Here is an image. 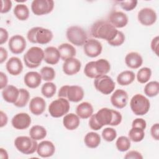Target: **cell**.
<instances>
[{
  "label": "cell",
  "instance_id": "28",
  "mask_svg": "<svg viewBox=\"0 0 159 159\" xmlns=\"http://www.w3.org/2000/svg\"><path fill=\"white\" fill-rule=\"evenodd\" d=\"M58 49L60 54V58L63 61L74 58L76 53L75 48L72 45L68 43H61L58 46Z\"/></svg>",
  "mask_w": 159,
  "mask_h": 159
},
{
  "label": "cell",
  "instance_id": "25",
  "mask_svg": "<svg viewBox=\"0 0 159 159\" xmlns=\"http://www.w3.org/2000/svg\"><path fill=\"white\" fill-rule=\"evenodd\" d=\"M19 89L13 85H8L2 91L4 100L9 103H14L18 99Z\"/></svg>",
  "mask_w": 159,
  "mask_h": 159
},
{
  "label": "cell",
  "instance_id": "46",
  "mask_svg": "<svg viewBox=\"0 0 159 159\" xmlns=\"http://www.w3.org/2000/svg\"><path fill=\"white\" fill-rule=\"evenodd\" d=\"M147 127L146 121L142 118H137L132 121V127H137L145 130Z\"/></svg>",
  "mask_w": 159,
  "mask_h": 159
},
{
  "label": "cell",
  "instance_id": "37",
  "mask_svg": "<svg viewBox=\"0 0 159 159\" xmlns=\"http://www.w3.org/2000/svg\"><path fill=\"white\" fill-rule=\"evenodd\" d=\"M144 130L140 128L132 127L129 132V138L134 142H139L142 141L144 139Z\"/></svg>",
  "mask_w": 159,
  "mask_h": 159
},
{
  "label": "cell",
  "instance_id": "55",
  "mask_svg": "<svg viewBox=\"0 0 159 159\" xmlns=\"http://www.w3.org/2000/svg\"><path fill=\"white\" fill-rule=\"evenodd\" d=\"M0 157L2 159H7L9 158L7 151L3 148H0Z\"/></svg>",
  "mask_w": 159,
  "mask_h": 159
},
{
  "label": "cell",
  "instance_id": "45",
  "mask_svg": "<svg viewBox=\"0 0 159 159\" xmlns=\"http://www.w3.org/2000/svg\"><path fill=\"white\" fill-rule=\"evenodd\" d=\"M89 125L90 128L94 130H98L102 127V126L100 125L98 123V120H96L95 114H92V116L90 117V119L89 120Z\"/></svg>",
  "mask_w": 159,
  "mask_h": 159
},
{
  "label": "cell",
  "instance_id": "1",
  "mask_svg": "<svg viewBox=\"0 0 159 159\" xmlns=\"http://www.w3.org/2000/svg\"><path fill=\"white\" fill-rule=\"evenodd\" d=\"M117 32L118 30L107 20H98L94 23L91 28V34L93 37L107 42L114 39Z\"/></svg>",
  "mask_w": 159,
  "mask_h": 159
},
{
  "label": "cell",
  "instance_id": "17",
  "mask_svg": "<svg viewBox=\"0 0 159 159\" xmlns=\"http://www.w3.org/2000/svg\"><path fill=\"white\" fill-rule=\"evenodd\" d=\"M128 17L122 11H112L109 16V22L116 28H122L128 23Z\"/></svg>",
  "mask_w": 159,
  "mask_h": 159
},
{
  "label": "cell",
  "instance_id": "3",
  "mask_svg": "<svg viewBox=\"0 0 159 159\" xmlns=\"http://www.w3.org/2000/svg\"><path fill=\"white\" fill-rule=\"evenodd\" d=\"M27 38L32 43L44 45L52 40L53 33L50 29L42 27H34L28 31Z\"/></svg>",
  "mask_w": 159,
  "mask_h": 159
},
{
  "label": "cell",
  "instance_id": "34",
  "mask_svg": "<svg viewBox=\"0 0 159 159\" xmlns=\"http://www.w3.org/2000/svg\"><path fill=\"white\" fill-rule=\"evenodd\" d=\"M144 93L150 98L157 96L159 93V83L157 81L148 83L144 87Z\"/></svg>",
  "mask_w": 159,
  "mask_h": 159
},
{
  "label": "cell",
  "instance_id": "49",
  "mask_svg": "<svg viewBox=\"0 0 159 159\" xmlns=\"http://www.w3.org/2000/svg\"><path fill=\"white\" fill-rule=\"evenodd\" d=\"M150 134L152 138L156 140H159V124H154L150 129Z\"/></svg>",
  "mask_w": 159,
  "mask_h": 159
},
{
  "label": "cell",
  "instance_id": "42",
  "mask_svg": "<svg viewBox=\"0 0 159 159\" xmlns=\"http://www.w3.org/2000/svg\"><path fill=\"white\" fill-rule=\"evenodd\" d=\"M116 137L117 132L112 127H106L102 132V137L107 142H112L114 139H116Z\"/></svg>",
  "mask_w": 159,
  "mask_h": 159
},
{
  "label": "cell",
  "instance_id": "26",
  "mask_svg": "<svg viewBox=\"0 0 159 159\" xmlns=\"http://www.w3.org/2000/svg\"><path fill=\"white\" fill-rule=\"evenodd\" d=\"M80 124V117L77 114H75L74 113L66 114L63 119V124L64 127L69 130L76 129L79 127Z\"/></svg>",
  "mask_w": 159,
  "mask_h": 159
},
{
  "label": "cell",
  "instance_id": "23",
  "mask_svg": "<svg viewBox=\"0 0 159 159\" xmlns=\"http://www.w3.org/2000/svg\"><path fill=\"white\" fill-rule=\"evenodd\" d=\"M60 54L58 48L55 47H48L44 50L43 60L48 64L56 65L58 63Z\"/></svg>",
  "mask_w": 159,
  "mask_h": 159
},
{
  "label": "cell",
  "instance_id": "53",
  "mask_svg": "<svg viewBox=\"0 0 159 159\" xmlns=\"http://www.w3.org/2000/svg\"><path fill=\"white\" fill-rule=\"evenodd\" d=\"M8 57V53L6 49L4 47H0V63L2 64L4 61H5Z\"/></svg>",
  "mask_w": 159,
  "mask_h": 159
},
{
  "label": "cell",
  "instance_id": "6",
  "mask_svg": "<svg viewBox=\"0 0 159 159\" xmlns=\"http://www.w3.org/2000/svg\"><path fill=\"white\" fill-rule=\"evenodd\" d=\"M130 106L134 114L136 116H143L148 112L150 103L149 99L144 96L140 94H136L130 99Z\"/></svg>",
  "mask_w": 159,
  "mask_h": 159
},
{
  "label": "cell",
  "instance_id": "50",
  "mask_svg": "<svg viewBox=\"0 0 159 159\" xmlns=\"http://www.w3.org/2000/svg\"><path fill=\"white\" fill-rule=\"evenodd\" d=\"M158 44H159V37L158 36H156L154 37L151 42V49L158 56Z\"/></svg>",
  "mask_w": 159,
  "mask_h": 159
},
{
  "label": "cell",
  "instance_id": "10",
  "mask_svg": "<svg viewBox=\"0 0 159 159\" xmlns=\"http://www.w3.org/2000/svg\"><path fill=\"white\" fill-rule=\"evenodd\" d=\"M94 85L98 91L105 95H107L112 93L116 86L113 80L106 75H102L95 78Z\"/></svg>",
  "mask_w": 159,
  "mask_h": 159
},
{
  "label": "cell",
  "instance_id": "30",
  "mask_svg": "<svg viewBox=\"0 0 159 159\" xmlns=\"http://www.w3.org/2000/svg\"><path fill=\"white\" fill-rule=\"evenodd\" d=\"M84 142L88 148H95L98 147L101 143V137L96 132H89L86 134Z\"/></svg>",
  "mask_w": 159,
  "mask_h": 159
},
{
  "label": "cell",
  "instance_id": "32",
  "mask_svg": "<svg viewBox=\"0 0 159 159\" xmlns=\"http://www.w3.org/2000/svg\"><path fill=\"white\" fill-rule=\"evenodd\" d=\"M14 14L20 20H26L29 17L28 7L24 4H18L14 8Z\"/></svg>",
  "mask_w": 159,
  "mask_h": 159
},
{
  "label": "cell",
  "instance_id": "16",
  "mask_svg": "<svg viewBox=\"0 0 159 159\" xmlns=\"http://www.w3.org/2000/svg\"><path fill=\"white\" fill-rule=\"evenodd\" d=\"M128 94L123 89L116 90L111 97V102L113 106L117 109H122L126 106L128 102Z\"/></svg>",
  "mask_w": 159,
  "mask_h": 159
},
{
  "label": "cell",
  "instance_id": "33",
  "mask_svg": "<svg viewBox=\"0 0 159 159\" xmlns=\"http://www.w3.org/2000/svg\"><path fill=\"white\" fill-rule=\"evenodd\" d=\"M30 137L35 140L43 139L47 135V130L43 126L35 125L32 126L29 130Z\"/></svg>",
  "mask_w": 159,
  "mask_h": 159
},
{
  "label": "cell",
  "instance_id": "12",
  "mask_svg": "<svg viewBox=\"0 0 159 159\" xmlns=\"http://www.w3.org/2000/svg\"><path fill=\"white\" fill-rule=\"evenodd\" d=\"M137 18L141 24L145 26H150L155 23L157 15L155 10L150 7H144L138 12Z\"/></svg>",
  "mask_w": 159,
  "mask_h": 159
},
{
  "label": "cell",
  "instance_id": "35",
  "mask_svg": "<svg viewBox=\"0 0 159 159\" xmlns=\"http://www.w3.org/2000/svg\"><path fill=\"white\" fill-rule=\"evenodd\" d=\"M30 98V94L29 91L24 88L19 89V95L17 100L14 103V105L17 107H25Z\"/></svg>",
  "mask_w": 159,
  "mask_h": 159
},
{
  "label": "cell",
  "instance_id": "38",
  "mask_svg": "<svg viewBox=\"0 0 159 159\" xmlns=\"http://www.w3.org/2000/svg\"><path fill=\"white\" fill-rule=\"evenodd\" d=\"M151 76V69L148 67H143L138 71L137 73V80L140 83L144 84L149 81Z\"/></svg>",
  "mask_w": 159,
  "mask_h": 159
},
{
  "label": "cell",
  "instance_id": "41",
  "mask_svg": "<svg viewBox=\"0 0 159 159\" xmlns=\"http://www.w3.org/2000/svg\"><path fill=\"white\" fill-rule=\"evenodd\" d=\"M84 75L90 78H96L99 77L97 74L95 67H94V61H91L86 63L84 69Z\"/></svg>",
  "mask_w": 159,
  "mask_h": 159
},
{
  "label": "cell",
  "instance_id": "8",
  "mask_svg": "<svg viewBox=\"0 0 159 159\" xmlns=\"http://www.w3.org/2000/svg\"><path fill=\"white\" fill-rule=\"evenodd\" d=\"M70 108L69 101L66 98H59L53 101L48 106V112L55 118L61 117L66 115Z\"/></svg>",
  "mask_w": 159,
  "mask_h": 159
},
{
  "label": "cell",
  "instance_id": "4",
  "mask_svg": "<svg viewBox=\"0 0 159 159\" xmlns=\"http://www.w3.org/2000/svg\"><path fill=\"white\" fill-rule=\"evenodd\" d=\"M83 89L77 85H64L60 88L58 93L59 98H66L69 101L78 102L81 101L84 97Z\"/></svg>",
  "mask_w": 159,
  "mask_h": 159
},
{
  "label": "cell",
  "instance_id": "36",
  "mask_svg": "<svg viewBox=\"0 0 159 159\" xmlns=\"http://www.w3.org/2000/svg\"><path fill=\"white\" fill-rule=\"evenodd\" d=\"M57 86L50 81L44 83L41 88V93L43 96L47 98H52L56 93Z\"/></svg>",
  "mask_w": 159,
  "mask_h": 159
},
{
  "label": "cell",
  "instance_id": "51",
  "mask_svg": "<svg viewBox=\"0 0 159 159\" xmlns=\"http://www.w3.org/2000/svg\"><path fill=\"white\" fill-rule=\"evenodd\" d=\"M9 37V34L6 29L1 27L0 28V44L2 45L3 43H6Z\"/></svg>",
  "mask_w": 159,
  "mask_h": 159
},
{
  "label": "cell",
  "instance_id": "40",
  "mask_svg": "<svg viewBox=\"0 0 159 159\" xmlns=\"http://www.w3.org/2000/svg\"><path fill=\"white\" fill-rule=\"evenodd\" d=\"M40 75L43 80L51 81L55 77V71L52 67L44 66L40 70Z\"/></svg>",
  "mask_w": 159,
  "mask_h": 159
},
{
  "label": "cell",
  "instance_id": "13",
  "mask_svg": "<svg viewBox=\"0 0 159 159\" xmlns=\"http://www.w3.org/2000/svg\"><path fill=\"white\" fill-rule=\"evenodd\" d=\"M83 50L86 56L91 58H95L101 53L102 47L101 42L98 40L89 39L83 45Z\"/></svg>",
  "mask_w": 159,
  "mask_h": 159
},
{
  "label": "cell",
  "instance_id": "43",
  "mask_svg": "<svg viewBox=\"0 0 159 159\" xmlns=\"http://www.w3.org/2000/svg\"><path fill=\"white\" fill-rule=\"evenodd\" d=\"M119 3L122 9L126 11H130L136 7L138 1L135 0L120 1H119Z\"/></svg>",
  "mask_w": 159,
  "mask_h": 159
},
{
  "label": "cell",
  "instance_id": "20",
  "mask_svg": "<svg viewBox=\"0 0 159 159\" xmlns=\"http://www.w3.org/2000/svg\"><path fill=\"white\" fill-rule=\"evenodd\" d=\"M7 72L13 76L20 75L23 70V64L18 57H12L10 58L6 64Z\"/></svg>",
  "mask_w": 159,
  "mask_h": 159
},
{
  "label": "cell",
  "instance_id": "31",
  "mask_svg": "<svg viewBox=\"0 0 159 159\" xmlns=\"http://www.w3.org/2000/svg\"><path fill=\"white\" fill-rule=\"evenodd\" d=\"M94 67L99 76L106 75L111 70L109 62L107 60L103 58L94 61Z\"/></svg>",
  "mask_w": 159,
  "mask_h": 159
},
{
  "label": "cell",
  "instance_id": "48",
  "mask_svg": "<svg viewBox=\"0 0 159 159\" xmlns=\"http://www.w3.org/2000/svg\"><path fill=\"white\" fill-rule=\"evenodd\" d=\"M125 159H142L143 156L142 154L136 150H130L124 156Z\"/></svg>",
  "mask_w": 159,
  "mask_h": 159
},
{
  "label": "cell",
  "instance_id": "44",
  "mask_svg": "<svg viewBox=\"0 0 159 159\" xmlns=\"http://www.w3.org/2000/svg\"><path fill=\"white\" fill-rule=\"evenodd\" d=\"M124 41H125V35L124 33L121 31L118 30V32L116 36L114 37V39L107 42L111 46L117 47L123 44Z\"/></svg>",
  "mask_w": 159,
  "mask_h": 159
},
{
  "label": "cell",
  "instance_id": "15",
  "mask_svg": "<svg viewBox=\"0 0 159 159\" xmlns=\"http://www.w3.org/2000/svg\"><path fill=\"white\" fill-rule=\"evenodd\" d=\"M12 125L17 130H24L27 129L31 124V117L25 112H20L16 114L11 120Z\"/></svg>",
  "mask_w": 159,
  "mask_h": 159
},
{
  "label": "cell",
  "instance_id": "29",
  "mask_svg": "<svg viewBox=\"0 0 159 159\" xmlns=\"http://www.w3.org/2000/svg\"><path fill=\"white\" fill-rule=\"evenodd\" d=\"M135 75L132 71L125 70L120 73L117 77V82L120 86H127L134 81Z\"/></svg>",
  "mask_w": 159,
  "mask_h": 159
},
{
  "label": "cell",
  "instance_id": "11",
  "mask_svg": "<svg viewBox=\"0 0 159 159\" xmlns=\"http://www.w3.org/2000/svg\"><path fill=\"white\" fill-rule=\"evenodd\" d=\"M54 7L52 0H34L31 4V10L36 16H42L50 13Z\"/></svg>",
  "mask_w": 159,
  "mask_h": 159
},
{
  "label": "cell",
  "instance_id": "7",
  "mask_svg": "<svg viewBox=\"0 0 159 159\" xmlns=\"http://www.w3.org/2000/svg\"><path fill=\"white\" fill-rule=\"evenodd\" d=\"M38 143L28 136H19L14 140V145L18 151L25 155H30L37 151Z\"/></svg>",
  "mask_w": 159,
  "mask_h": 159
},
{
  "label": "cell",
  "instance_id": "47",
  "mask_svg": "<svg viewBox=\"0 0 159 159\" xmlns=\"http://www.w3.org/2000/svg\"><path fill=\"white\" fill-rule=\"evenodd\" d=\"M12 8V1L10 0H2L1 1V13L4 14L8 12Z\"/></svg>",
  "mask_w": 159,
  "mask_h": 159
},
{
  "label": "cell",
  "instance_id": "9",
  "mask_svg": "<svg viewBox=\"0 0 159 159\" xmlns=\"http://www.w3.org/2000/svg\"><path fill=\"white\" fill-rule=\"evenodd\" d=\"M66 36L68 40L76 46H83L88 40L86 32L77 25H73L66 30Z\"/></svg>",
  "mask_w": 159,
  "mask_h": 159
},
{
  "label": "cell",
  "instance_id": "14",
  "mask_svg": "<svg viewBox=\"0 0 159 159\" xmlns=\"http://www.w3.org/2000/svg\"><path fill=\"white\" fill-rule=\"evenodd\" d=\"M26 45L27 43L25 39L20 35L12 36L8 42L9 48L14 54L22 53L25 50Z\"/></svg>",
  "mask_w": 159,
  "mask_h": 159
},
{
  "label": "cell",
  "instance_id": "19",
  "mask_svg": "<svg viewBox=\"0 0 159 159\" xmlns=\"http://www.w3.org/2000/svg\"><path fill=\"white\" fill-rule=\"evenodd\" d=\"M55 152L54 144L48 140H43L38 144L37 153L42 158H48L52 157Z\"/></svg>",
  "mask_w": 159,
  "mask_h": 159
},
{
  "label": "cell",
  "instance_id": "5",
  "mask_svg": "<svg viewBox=\"0 0 159 159\" xmlns=\"http://www.w3.org/2000/svg\"><path fill=\"white\" fill-rule=\"evenodd\" d=\"M23 58L27 67L36 68L44 59V50L39 47H32L24 54Z\"/></svg>",
  "mask_w": 159,
  "mask_h": 159
},
{
  "label": "cell",
  "instance_id": "52",
  "mask_svg": "<svg viewBox=\"0 0 159 159\" xmlns=\"http://www.w3.org/2000/svg\"><path fill=\"white\" fill-rule=\"evenodd\" d=\"M8 78L7 75L2 71L0 72V89H3L7 86Z\"/></svg>",
  "mask_w": 159,
  "mask_h": 159
},
{
  "label": "cell",
  "instance_id": "2",
  "mask_svg": "<svg viewBox=\"0 0 159 159\" xmlns=\"http://www.w3.org/2000/svg\"><path fill=\"white\" fill-rule=\"evenodd\" d=\"M95 116L98 123L102 127L107 125L117 126L120 124L122 119L119 112L107 107L99 109L95 114Z\"/></svg>",
  "mask_w": 159,
  "mask_h": 159
},
{
  "label": "cell",
  "instance_id": "24",
  "mask_svg": "<svg viewBox=\"0 0 159 159\" xmlns=\"http://www.w3.org/2000/svg\"><path fill=\"white\" fill-rule=\"evenodd\" d=\"M125 63L129 68L137 69L142 66L143 63V58L139 53L132 52L126 55L125 57Z\"/></svg>",
  "mask_w": 159,
  "mask_h": 159
},
{
  "label": "cell",
  "instance_id": "27",
  "mask_svg": "<svg viewBox=\"0 0 159 159\" xmlns=\"http://www.w3.org/2000/svg\"><path fill=\"white\" fill-rule=\"evenodd\" d=\"M93 107L88 102H83L78 104L76 108L77 116L83 119L90 117L93 113Z\"/></svg>",
  "mask_w": 159,
  "mask_h": 159
},
{
  "label": "cell",
  "instance_id": "39",
  "mask_svg": "<svg viewBox=\"0 0 159 159\" xmlns=\"http://www.w3.org/2000/svg\"><path fill=\"white\" fill-rule=\"evenodd\" d=\"M116 145L119 151L122 152H126L130 147V140L125 136H120L117 139Z\"/></svg>",
  "mask_w": 159,
  "mask_h": 159
},
{
  "label": "cell",
  "instance_id": "22",
  "mask_svg": "<svg viewBox=\"0 0 159 159\" xmlns=\"http://www.w3.org/2000/svg\"><path fill=\"white\" fill-rule=\"evenodd\" d=\"M42 76L37 71H29L24 78L25 84L29 88L35 89L38 88L42 82Z\"/></svg>",
  "mask_w": 159,
  "mask_h": 159
},
{
  "label": "cell",
  "instance_id": "21",
  "mask_svg": "<svg viewBox=\"0 0 159 159\" xmlns=\"http://www.w3.org/2000/svg\"><path fill=\"white\" fill-rule=\"evenodd\" d=\"M46 107V102L41 97L37 96L33 98L29 104V109L32 114L35 116H39L43 113Z\"/></svg>",
  "mask_w": 159,
  "mask_h": 159
},
{
  "label": "cell",
  "instance_id": "54",
  "mask_svg": "<svg viewBox=\"0 0 159 159\" xmlns=\"http://www.w3.org/2000/svg\"><path fill=\"white\" fill-rule=\"evenodd\" d=\"M0 127L2 128L4 126L6 125L8 122V117L6 113H4L2 111H0Z\"/></svg>",
  "mask_w": 159,
  "mask_h": 159
},
{
  "label": "cell",
  "instance_id": "18",
  "mask_svg": "<svg viewBox=\"0 0 159 159\" xmlns=\"http://www.w3.org/2000/svg\"><path fill=\"white\" fill-rule=\"evenodd\" d=\"M81 61L75 58L66 60L63 64V71L67 75H74L78 73L81 69Z\"/></svg>",
  "mask_w": 159,
  "mask_h": 159
}]
</instances>
